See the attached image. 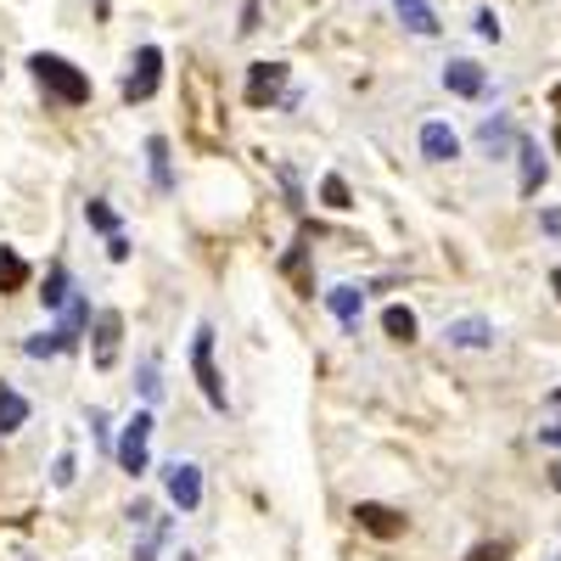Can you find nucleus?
<instances>
[{"label": "nucleus", "mask_w": 561, "mask_h": 561, "mask_svg": "<svg viewBox=\"0 0 561 561\" xmlns=\"http://www.w3.org/2000/svg\"><path fill=\"white\" fill-rule=\"evenodd\" d=\"M28 68H34L39 90H45V96H51L57 107H84V102H90V79H84L68 57H57V51H34Z\"/></svg>", "instance_id": "f257e3e1"}, {"label": "nucleus", "mask_w": 561, "mask_h": 561, "mask_svg": "<svg viewBox=\"0 0 561 561\" xmlns=\"http://www.w3.org/2000/svg\"><path fill=\"white\" fill-rule=\"evenodd\" d=\"M192 377H197L208 410L225 415V410H230V393H225V377H219V365H214V325H208V320L192 332Z\"/></svg>", "instance_id": "f03ea898"}, {"label": "nucleus", "mask_w": 561, "mask_h": 561, "mask_svg": "<svg viewBox=\"0 0 561 561\" xmlns=\"http://www.w3.org/2000/svg\"><path fill=\"white\" fill-rule=\"evenodd\" d=\"M113 460H118V472H129V478H140V472L152 466V410H135V415L124 421Z\"/></svg>", "instance_id": "7ed1b4c3"}, {"label": "nucleus", "mask_w": 561, "mask_h": 561, "mask_svg": "<svg viewBox=\"0 0 561 561\" xmlns=\"http://www.w3.org/2000/svg\"><path fill=\"white\" fill-rule=\"evenodd\" d=\"M163 494L180 505V517H192L203 505V466L197 460H163Z\"/></svg>", "instance_id": "20e7f679"}, {"label": "nucleus", "mask_w": 561, "mask_h": 561, "mask_svg": "<svg viewBox=\"0 0 561 561\" xmlns=\"http://www.w3.org/2000/svg\"><path fill=\"white\" fill-rule=\"evenodd\" d=\"M158 79H163V51L158 45H140L129 62V79H124V102H152Z\"/></svg>", "instance_id": "39448f33"}, {"label": "nucleus", "mask_w": 561, "mask_h": 561, "mask_svg": "<svg viewBox=\"0 0 561 561\" xmlns=\"http://www.w3.org/2000/svg\"><path fill=\"white\" fill-rule=\"evenodd\" d=\"M494 320H483V314H460V320H449L444 325V343L449 348H460V354H483V348H494Z\"/></svg>", "instance_id": "423d86ee"}, {"label": "nucleus", "mask_w": 561, "mask_h": 561, "mask_svg": "<svg viewBox=\"0 0 561 561\" xmlns=\"http://www.w3.org/2000/svg\"><path fill=\"white\" fill-rule=\"evenodd\" d=\"M287 90V62H253L248 68V107H275Z\"/></svg>", "instance_id": "0eeeda50"}, {"label": "nucleus", "mask_w": 561, "mask_h": 561, "mask_svg": "<svg viewBox=\"0 0 561 561\" xmlns=\"http://www.w3.org/2000/svg\"><path fill=\"white\" fill-rule=\"evenodd\" d=\"M354 523H359V534L399 539V534H404V511H393V505H382V500H359V505H354Z\"/></svg>", "instance_id": "6e6552de"}, {"label": "nucleus", "mask_w": 561, "mask_h": 561, "mask_svg": "<svg viewBox=\"0 0 561 561\" xmlns=\"http://www.w3.org/2000/svg\"><path fill=\"white\" fill-rule=\"evenodd\" d=\"M444 90H449V96H466V102H483V96H489V73H483L478 62L455 57V62L444 68Z\"/></svg>", "instance_id": "1a4fd4ad"}, {"label": "nucleus", "mask_w": 561, "mask_h": 561, "mask_svg": "<svg viewBox=\"0 0 561 561\" xmlns=\"http://www.w3.org/2000/svg\"><path fill=\"white\" fill-rule=\"evenodd\" d=\"M415 140H421V158H427V163H455L460 158V135L444 118H427Z\"/></svg>", "instance_id": "9d476101"}, {"label": "nucleus", "mask_w": 561, "mask_h": 561, "mask_svg": "<svg viewBox=\"0 0 561 561\" xmlns=\"http://www.w3.org/2000/svg\"><path fill=\"white\" fill-rule=\"evenodd\" d=\"M320 298H325V309L337 314V325H343V332H348V337H359V314H365V293H359V287H348V280H343V287H325Z\"/></svg>", "instance_id": "9b49d317"}, {"label": "nucleus", "mask_w": 561, "mask_h": 561, "mask_svg": "<svg viewBox=\"0 0 561 561\" xmlns=\"http://www.w3.org/2000/svg\"><path fill=\"white\" fill-rule=\"evenodd\" d=\"M118 343H124V314L118 309H102L96 314V354H90V359H96V370H113L118 365Z\"/></svg>", "instance_id": "f8f14e48"}, {"label": "nucleus", "mask_w": 561, "mask_h": 561, "mask_svg": "<svg viewBox=\"0 0 561 561\" xmlns=\"http://www.w3.org/2000/svg\"><path fill=\"white\" fill-rule=\"evenodd\" d=\"M517 163H523V185H517V192H523V197H539V185H545V174H550L539 140H528V135L517 140Z\"/></svg>", "instance_id": "ddd939ff"}, {"label": "nucleus", "mask_w": 561, "mask_h": 561, "mask_svg": "<svg viewBox=\"0 0 561 561\" xmlns=\"http://www.w3.org/2000/svg\"><path fill=\"white\" fill-rule=\"evenodd\" d=\"M517 129H511V118H483L478 124V147L489 152V158H511V152H517Z\"/></svg>", "instance_id": "4468645a"}, {"label": "nucleus", "mask_w": 561, "mask_h": 561, "mask_svg": "<svg viewBox=\"0 0 561 561\" xmlns=\"http://www.w3.org/2000/svg\"><path fill=\"white\" fill-rule=\"evenodd\" d=\"M84 325H90V298H84V293H73V298H68V309H62V320H57V332H62V354H73V348H79Z\"/></svg>", "instance_id": "2eb2a0df"}, {"label": "nucleus", "mask_w": 561, "mask_h": 561, "mask_svg": "<svg viewBox=\"0 0 561 561\" xmlns=\"http://www.w3.org/2000/svg\"><path fill=\"white\" fill-rule=\"evenodd\" d=\"M399 7V18H404V28L410 34H421V39H433L438 34V12H433V0H393Z\"/></svg>", "instance_id": "dca6fc26"}, {"label": "nucleus", "mask_w": 561, "mask_h": 561, "mask_svg": "<svg viewBox=\"0 0 561 561\" xmlns=\"http://www.w3.org/2000/svg\"><path fill=\"white\" fill-rule=\"evenodd\" d=\"M68 298H73V275H68V264H51V275H45V293H39L45 314H62Z\"/></svg>", "instance_id": "f3484780"}, {"label": "nucleus", "mask_w": 561, "mask_h": 561, "mask_svg": "<svg viewBox=\"0 0 561 561\" xmlns=\"http://www.w3.org/2000/svg\"><path fill=\"white\" fill-rule=\"evenodd\" d=\"M28 287V259L18 248H0V298H12Z\"/></svg>", "instance_id": "a211bd4d"}, {"label": "nucleus", "mask_w": 561, "mask_h": 561, "mask_svg": "<svg viewBox=\"0 0 561 561\" xmlns=\"http://www.w3.org/2000/svg\"><path fill=\"white\" fill-rule=\"evenodd\" d=\"M147 169H152L158 192H174V169H169V140L163 135H147Z\"/></svg>", "instance_id": "6ab92c4d"}, {"label": "nucleus", "mask_w": 561, "mask_h": 561, "mask_svg": "<svg viewBox=\"0 0 561 561\" xmlns=\"http://www.w3.org/2000/svg\"><path fill=\"white\" fill-rule=\"evenodd\" d=\"M280 275H293V280H298V293L314 298V275H309V248H304V242H293L287 253H280Z\"/></svg>", "instance_id": "aec40b11"}, {"label": "nucleus", "mask_w": 561, "mask_h": 561, "mask_svg": "<svg viewBox=\"0 0 561 561\" xmlns=\"http://www.w3.org/2000/svg\"><path fill=\"white\" fill-rule=\"evenodd\" d=\"M382 332H388V343H415V309H404V304H388L382 309Z\"/></svg>", "instance_id": "412c9836"}, {"label": "nucleus", "mask_w": 561, "mask_h": 561, "mask_svg": "<svg viewBox=\"0 0 561 561\" xmlns=\"http://www.w3.org/2000/svg\"><path fill=\"white\" fill-rule=\"evenodd\" d=\"M23 421H28V399L12 382H0V433H18Z\"/></svg>", "instance_id": "4be33fe9"}, {"label": "nucleus", "mask_w": 561, "mask_h": 561, "mask_svg": "<svg viewBox=\"0 0 561 561\" xmlns=\"http://www.w3.org/2000/svg\"><path fill=\"white\" fill-rule=\"evenodd\" d=\"M169 545V517H152V528H140V545H135V561H158V550Z\"/></svg>", "instance_id": "5701e85b"}, {"label": "nucleus", "mask_w": 561, "mask_h": 561, "mask_svg": "<svg viewBox=\"0 0 561 561\" xmlns=\"http://www.w3.org/2000/svg\"><path fill=\"white\" fill-rule=\"evenodd\" d=\"M23 354H28V359H57V354H62V332L51 325V332H34V337H23Z\"/></svg>", "instance_id": "b1692460"}, {"label": "nucleus", "mask_w": 561, "mask_h": 561, "mask_svg": "<svg viewBox=\"0 0 561 561\" xmlns=\"http://www.w3.org/2000/svg\"><path fill=\"white\" fill-rule=\"evenodd\" d=\"M84 225H90V230H102V237H118V214H113L102 197H90V203H84Z\"/></svg>", "instance_id": "393cba45"}, {"label": "nucleus", "mask_w": 561, "mask_h": 561, "mask_svg": "<svg viewBox=\"0 0 561 561\" xmlns=\"http://www.w3.org/2000/svg\"><path fill=\"white\" fill-rule=\"evenodd\" d=\"M140 399H147V404H158V399H163V370H158V354L140 359Z\"/></svg>", "instance_id": "a878e982"}, {"label": "nucleus", "mask_w": 561, "mask_h": 561, "mask_svg": "<svg viewBox=\"0 0 561 561\" xmlns=\"http://www.w3.org/2000/svg\"><path fill=\"white\" fill-rule=\"evenodd\" d=\"M320 203H325V208H354L348 180H343V174H325V180H320Z\"/></svg>", "instance_id": "bb28decb"}, {"label": "nucleus", "mask_w": 561, "mask_h": 561, "mask_svg": "<svg viewBox=\"0 0 561 561\" xmlns=\"http://www.w3.org/2000/svg\"><path fill=\"white\" fill-rule=\"evenodd\" d=\"M90 433H96L102 455H113V449H118V438H113V421H107V410H90Z\"/></svg>", "instance_id": "cd10ccee"}, {"label": "nucleus", "mask_w": 561, "mask_h": 561, "mask_svg": "<svg viewBox=\"0 0 561 561\" xmlns=\"http://www.w3.org/2000/svg\"><path fill=\"white\" fill-rule=\"evenodd\" d=\"M505 556H511V539H483L466 550V561H505Z\"/></svg>", "instance_id": "c85d7f7f"}, {"label": "nucleus", "mask_w": 561, "mask_h": 561, "mask_svg": "<svg viewBox=\"0 0 561 561\" xmlns=\"http://www.w3.org/2000/svg\"><path fill=\"white\" fill-rule=\"evenodd\" d=\"M73 478H79V460H73V455H57V466H51V483H57V489H73Z\"/></svg>", "instance_id": "c756f323"}, {"label": "nucleus", "mask_w": 561, "mask_h": 561, "mask_svg": "<svg viewBox=\"0 0 561 561\" xmlns=\"http://www.w3.org/2000/svg\"><path fill=\"white\" fill-rule=\"evenodd\" d=\"M124 517H129V528H152V517H158V511H152V500H135V505L124 511Z\"/></svg>", "instance_id": "7c9ffc66"}, {"label": "nucleus", "mask_w": 561, "mask_h": 561, "mask_svg": "<svg viewBox=\"0 0 561 561\" xmlns=\"http://www.w3.org/2000/svg\"><path fill=\"white\" fill-rule=\"evenodd\" d=\"M472 23H478V34H483V39H500V18H494L489 7H483V12L472 18Z\"/></svg>", "instance_id": "2f4dec72"}, {"label": "nucleus", "mask_w": 561, "mask_h": 561, "mask_svg": "<svg viewBox=\"0 0 561 561\" xmlns=\"http://www.w3.org/2000/svg\"><path fill=\"white\" fill-rule=\"evenodd\" d=\"M107 259L124 264V259H129V237H107Z\"/></svg>", "instance_id": "473e14b6"}, {"label": "nucleus", "mask_w": 561, "mask_h": 561, "mask_svg": "<svg viewBox=\"0 0 561 561\" xmlns=\"http://www.w3.org/2000/svg\"><path fill=\"white\" fill-rule=\"evenodd\" d=\"M539 230H550V237H561V208H545V214H539Z\"/></svg>", "instance_id": "72a5a7b5"}, {"label": "nucleus", "mask_w": 561, "mask_h": 561, "mask_svg": "<svg viewBox=\"0 0 561 561\" xmlns=\"http://www.w3.org/2000/svg\"><path fill=\"white\" fill-rule=\"evenodd\" d=\"M259 28V0H248V7H242V34H253Z\"/></svg>", "instance_id": "f704fd0d"}, {"label": "nucleus", "mask_w": 561, "mask_h": 561, "mask_svg": "<svg viewBox=\"0 0 561 561\" xmlns=\"http://www.w3.org/2000/svg\"><path fill=\"white\" fill-rule=\"evenodd\" d=\"M539 444H550V449H561V421H550V427H539Z\"/></svg>", "instance_id": "c9c22d12"}, {"label": "nucleus", "mask_w": 561, "mask_h": 561, "mask_svg": "<svg viewBox=\"0 0 561 561\" xmlns=\"http://www.w3.org/2000/svg\"><path fill=\"white\" fill-rule=\"evenodd\" d=\"M550 489L561 494V466H550Z\"/></svg>", "instance_id": "e433bc0d"}, {"label": "nucleus", "mask_w": 561, "mask_h": 561, "mask_svg": "<svg viewBox=\"0 0 561 561\" xmlns=\"http://www.w3.org/2000/svg\"><path fill=\"white\" fill-rule=\"evenodd\" d=\"M550 287H556V298H561V264L550 270Z\"/></svg>", "instance_id": "4c0bfd02"}, {"label": "nucleus", "mask_w": 561, "mask_h": 561, "mask_svg": "<svg viewBox=\"0 0 561 561\" xmlns=\"http://www.w3.org/2000/svg\"><path fill=\"white\" fill-rule=\"evenodd\" d=\"M550 404H556V410H561V388H556V393H550Z\"/></svg>", "instance_id": "58836bf2"}, {"label": "nucleus", "mask_w": 561, "mask_h": 561, "mask_svg": "<svg viewBox=\"0 0 561 561\" xmlns=\"http://www.w3.org/2000/svg\"><path fill=\"white\" fill-rule=\"evenodd\" d=\"M180 561H197V556H180Z\"/></svg>", "instance_id": "ea45409f"}]
</instances>
